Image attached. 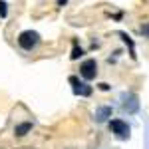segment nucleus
I'll list each match as a JSON object with an SVG mask.
<instances>
[{"mask_svg": "<svg viewBox=\"0 0 149 149\" xmlns=\"http://www.w3.org/2000/svg\"><path fill=\"white\" fill-rule=\"evenodd\" d=\"M80 56H84V50H81V48H78V46H74V50H72V60H78V58Z\"/></svg>", "mask_w": 149, "mask_h": 149, "instance_id": "9", "label": "nucleus"}, {"mask_svg": "<svg viewBox=\"0 0 149 149\" xmlns=\"http://www.w3.org/2000/svg\"><path fill=\"white\" fill-rule=\"evenodd\" d=\"M38 42H40V34L34 32V30H24L22 34L18 36V44H20V48L26 50V52L34 50V48L38 46Z\"/></svg>", "mask_w": 149, "mask_h": 149, "instance_id": "1", "label": "nucleus"}, {"mask_svg": "<svg viewBox=\"0 0 149 149\" xmlns=\"http://www.w3.org/2000/svg\"><path fill=\"white\" fill-rule=\"evenodd\" d=\"M141 34L149 38V24H143V26H141Z\"/></svg>", "mask_w": 149, "mask_h": 149, "instance_id": "10", "label": "nucleus"}, {"mask_svg": "<svg viewBox=\"0 0 149 149\" xmlns=\"http://www.w3.org/2000/svg\"><path fill=\"white\" fill-rule=\"evenodd\" d=\"M6 16H8V4L0 0V18H6Z\"/></svg>", "mask_w": 149, "mask_h": 149, "instance_id": "8", "label": "nucleus"}, {"mask_svg": "<svg viewBox=\"0 0 149 149\" xmlns=\"http://www.w3.org/2000/svg\"><path fill=\"white\" fill-rule=\"evenodd\" d=\"M109 129H111V133H115L117 139L129 137V125H127V121H123V119H111L109 121Z\"/></svg>", "mask_w": 149, "mask_h": 149, "instance_id": "2", "label": "nucleus"}, {"mask_svg": "<svg viewBox=\"0 0 149 149\" xmlns=\"http://www.w3.org/2000/svg\"><path fill=\"white\" fill-rule=\"evenodd\" d=\"M111 111H113V109H111L109 105H103V107H100V109L95 111V121H100V123H102V121H105L107 117H111Z\"/></svg>", "mask_w": 149, "mask_h": 149, "instance_id": "6", "label": "nucleus"}, {"mask_svg": "<svg viewBox=\"0 0 149 149\" xmlns=\"http://www.w3.org/2000/svg\"><path fill=\"white\" fill-rule=\"evenodd\" d=\"M80 76L84 80H93L95 76H97V64H95V60H86V62H81L80 66Z\"/></svg>", "mask_w": 149, "mask_h": 149, "instance_id": "3", "label": "nucleus"}, {"mask_svg": "<svg viewBox=\"0 0 149 149\" xmlns=\"http://www.w3.org/2000/svg\"><path fill=\"white\" fill-rule=\"evenodd\" d=\"M123 109L127 113H137L139 111V100L135 93H123Z\"/></svg>", "mask_w": 149, "mask_h": 149, "instance_id": "5", "label": "nucleus"}, {"mask_svg": "<svg viewBox=\"0 0 149 149\" xmlns=\"http://www.w3.org/2000/svg\"><path fill=\"white\" fill-rule=\"evenodd\" d=\"M100 90H103V92H107V90H109V84H100Z\"/></svg>", "mask_w": 149, "mask_h": 149, "instance_id": "11", "label": "nucleus"}, {"mask_svg": "<svg viewBox=\"0 0 149 149\" xmlns=\"http://www.w3.org/2000/svg\"><path fill=\"white\" fill-rule=\"evenodd\" d=\"M70 84H72V88H74V93H76V95H81V97H88V95H92V92H93L90 84L80 81L76 76H72V78H70Z\"/></svg>", "mask_w": 149, "mask_h": 149, "instance_id": "4", "label": "nucleus"}, {"mask_svg": "<svg viewBox=\"0 0 149 149\" xmlns=\"http://www.w3.org/2000/svg\"><path fill=\"white\" fill-rule=\"evenodd\" d=\"M66 2H68V0H58V6H64Z\"/></svg>", "mask_w": 149, "mask_h": 149, "instance_id": "12", "label": "nucleus"}, {"mask_svg": "<svg viewBox=\"0 0 149 149\" xmlns=\"http://www.w3.org/2000/svg\"><path fill=\"white\" fill-rule=\"evenodd\" d=\"M30 129H32V123H30V121L18 123V125L14 127V135H16V137H24V135H26V133H28Z\"/></svg>", "mask_w": 149, "mask_h": 149, "instance_id": "7", "label": "nucleus"}]
</instances>
